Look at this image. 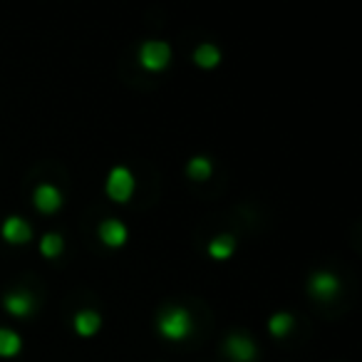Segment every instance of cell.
<instances>
[{"label": "cell", "mask_w": 362, "mask_h": 362, "mask_svg": "<svg viewBox=\"0 0 362 362\" xmlns=\"http://www.w3.org/2000/svg\"><path fill=\"white\" fill-rule=\"evenodd\" d=\"M65 248V241H62L60 233H45L40 241V253L45 258H57Z\"/></svg>", "instance_id": "obj_15"}, {"label": "cell", "mask_w": 362, "mask_h": 362, "mask_svg": "<svg viewBox=\"0 0 362 362\" xmlns=\"http://www.w3.org/2000/svg\"><path fill=\"white\" fill-rule=\"evenodd\" d=\"M293 327V315L291 313H276L268 322V330H271L273 337H286Z\"/></svg>", "instance_id": "obj_16"}, {"label": "cell", "mask_w": 362, "mask_h": 362, "mask_svg": "<svg viewBox=\"0 0 362 362\" xmlns=\"http://www.w3.org/2000/svg\"><path fill=\"white\" fill-rule=\"evenodd\" d=\"M3 305L13 317H30L33 310H35V298L28 291H11L6 296V300H3Z\"/></svg>", "instance_id": "obj_7"}, {"label": "cell", "mask_w": 362, "mask_h": 362, "mask_svg": "<svg viewBox=\"0 0 362 362\" xmlns=\"http://www.w3.org/2000/svg\"><path fill=\"white\" fill-rule=\"evenodd\" d=\"M23 350V340L16 330L0 327V357H16Z\"/></svg>", "instance_id": "obj_12"}, {"label": "cell", "mask_w": 362, "mask_h": 362, "mask_svg": "<svg viewBox=\"0 0 362 362\" xmlns=\"http://www.w3.org/2000/svg\"><path fill=\"white\" fill-rule=\"evenodd\" d=\"M211 171H214V166L206 156H194L187 164V174L192 176L194 181H206L209 176H211Z\"/></svg>", "instance_id": "obj_14"}, {"label": "cell", "mask_w": 362, "mask_h": 362, "mask_svg": "<svg viewBox=\"0 0 362 362\" xmlns=\"http://www.w3.org/2000/svg\"><path fill=\"white\" fill-rule=\"evenodd\" d=\"M194 62H197V67L211 70V67H216L221 62V52L214 45H199L197 52H194Z\"/></svg>", "instance_id": "obj_13"}, {"label": "cell", "mask_w": 362, "mask_h": 362, "mask_svg": "<svg viewBox=\"0 0 362 362\" xmlns=\"http://www.w3.org/2000/svg\"><path fill=\"white\" fill-rule=\"evenodd\" d=\"M102 317L97 310H80L75 315V332L80 337H92L95 332H100Z\"/></svg>", "instance_id": "obj_10"}, {"label": "cell", "mask_w": 362, "mask_h": 362, "mask_svg": "<svg viewBox=\"0 0 362 362\" xmlns=\"http://www.w3.org/2000/svg\"><path fill=\"white\" fill-rule=\"evenodd\" d=\"M0 233H3V238H6L8 243H13V246H21V243H28L33 238L30 223H28L25 218H21V216L6 218V223H3Z\"/></svg>", "instance_id": "obj_8"}, {"label": "cell", "mask_w": 362, "mask_h": 362, "mask_svg": "<svg viewBox=\"0 0 362 362\" xmlns=\"http://www.w3.org/2000/svg\"><path fill=\"white\" fill-rule=\"evenodd\" d=\"M171 62V47L164 40H146L139 47V65L149 72L164 70Z\"/></svg>", "instance_id": "obj_3"}, {"label": "cell", "mask_w": 362, "mask_h": 362, "mask_svg": "<svg viewBox=\"0 0 362 362\" xmlns=\"http://www.w3.org/2000/svg\"><path fill=\"white\" fill-rule=\"evenodd\" d=\"M33 204L40 214H55L62 206V194L52 184H40L33 194Z\"/></svg>", "instance_id": "obj_6"}, {"label": "cell", "mask_w": 362, "mask_h": 362, "mask_svg": "<svg viewBox=\"0 0 362 362\" xmlns=\"http://www.w3.org/2000/svg\"><path fill=\"white\" fill-rule=\"evenodd\" d=\"M156 327H159V335L166 337V340H171V342L187 340V337L192 335V327H194L192 313H189L187 308L171 305L159 315Z\"/></svg>", "instance_id": "obj_1"}, {"label": "cell", "mask_w": 362, "mask_h": 362, "mask_svg": "<svg viewBox=\"0 0 362 362\" xmlns=\"http://www.w3.org/2000/svg\"><path fill=\"white\" fill-rule=\"evenodd\" d=\"M226 352L233 362H253L256 360V342L246 335H231L226 340Z\"/></svg>", "instance_id": "obj_9"}, {"label": "cell", "mask_w": 362, "mask_h": 362, "mask_svg": "<svg viewBox=\"0 0 362 362\" xmlns=\"http://www.w3.org/2000/svg\"><path fill=\"white\" fill-rule=\"evenodd\" d=\"M105 189L112 202L127 204L132 199V194H134V176H132V171L127 166H115L110 171V176H107Z\"/></svg>", "instance_id": "obj_2"}, {"label": "cell", "mask_w": 362, "mask_h": 362, "mask_svg": "<svg viewBox=\"0 0 362 362\" xmlns=\"http://www.w3.org/2000/svg\"><path fill=\"white\" fill-rule=\"evenodd\" d=\"M97 236H100V241L105 243V246L119 248L127 243L129 231H127V226L119 221V218H107V221H102L100 228H97Z\"/></svg>", "instance_id": "obj_5"}, {"label": "cell", "mask_w": 362, "mask_h": 362, "mask_svg": "<svg viewBox=\"0 0 362 362\" xmlns=\"http://www.w3.org/2000/svg\"><path fill=\"white\" fill-rule=\"evenodd\" d=\"M308 291H310V296L317 298V300H332V298L337 296V291H340V281H337V276H332V273L320 271L310 278Z\"/></svg>", "instance_id": "obj_4"}, {"label": "cell", "mask_w": 362, "mask_h": 362, "mask_svg": "<svg viewBox=\"0 0 362 362\" xmlns=\"http://www.w3.org/2000/svg\"><path fill=\"white\" fill-rule=\"evenodd\" d=\"M233 251H236V241H233V236H228V233L209 241V256H211L214 261H228V258L233 256Z\"/></svg>", "instance_id": "obj_11"}]
</instances>
